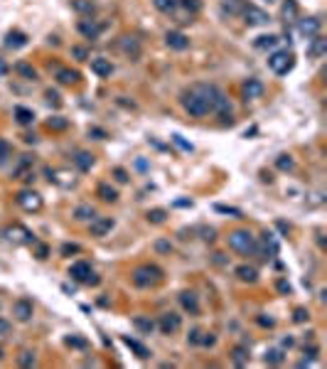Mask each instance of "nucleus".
Masks as SVG:
<instances>
[{
  "instance_id": "f257e3e1",
  "label": "nucleus",
  "mask_w": 327,
  "mask_h": 369,
  "mask_svg": "<svg viewBox=\"0 0 327 369\" xmlns=\"http://www.w3.org/2000/svg\"><path fill=\"white\" fill-rule=\"evenodd\" d=\"M214 89H216V86H204V84L192 86L185 96H182V106H185L187 114L195 116V118H202V116L209 114V111H212Z\"/></svg>"
},
{
  "instance_id": "f03ea898",
  "label": "nucleus",
  "mask_w": 327,
  "mask_h": 369,
  "mask_svg": "<svg viewBox=\"0 0 327 369\" xmlns=\"http://www.w3.org/2000/svg\"><path fill=\"white\" fill-rule=\"evenodd\" d=\"M229 246L234 251H239V254L249 256L256 251V239H254V234L249 229H236V231L229 234Z\"/></svg>"
},
{
  "instance_id": "7ed1b4c3",
  "label": "nucleus",
  "mask_w": 327,
  "mask_h": 369,
  "mask_svg": "<svg viewBox=\"0 0 327 369\" xmlns=\"http://www.w3.org/2000/svg\"><path fill=\"white\" fill-rule=\"evenodd\" d=\"M160 281H162V269H157V266L145 263V266H138L133 271V283L138 288H150V285L160 283Z\"/></svg>"
},
{
  "instance_id": "20e7f679",
  "label": "nucleus",
  "mask_w": 327,
  "mask_h": 369,
  "mask_svg": "<svg viewBox=\"0 0 327 369\" xmlns=\"http://www.w3.org/2000/svg\"><path fill=\"white\" fill-rule=\"evenodd\" d=\"M293 64H295V59H293V55L288 52V49H278V52H273L268 57V67L273 74H278V76H283V74H288V71L293 69Z\"/></svg>"
},
{
  "instance_id": "39448f33",
  "label": "nucleus",
  "mask_w": 327,
  "mask_h": 369,
  "mask_svg": "<svg viewBox=\"0 0 327 369\" xmlns=\"http://www.w3.org/2000/svg\"><path fill=\"white\" fill-rule=\"evenodd\" d=\"M69 276L74 281H81V283H89V285L99 283V278L94 276V271H91V266H89L86 261H76V263L69 269Z\"/></svg>"
},
{
  "instance_id": "423d86ee",
  "label": "nucleus",
  "mask_w": 327,
  "mask_h": 369,
  "mask_svg": "<svg viewBox=\"0 0 327 369\" xmlns=\"http://www.w3.org/2000/svg\"><path fill=\"white\" fill-rule=\"evenodd\" d=\"M212 111L214 114H219V118L224 121V123H231L234 118H231V103L229 99L219 91V89H214V99H212Z\"/></svg>"
},
{
  "instance_id": "0eeeda50",
  "label": "nucleus",
  "mask_w": 327,
  "mask_h": 369,
  "mask_svg": "<svg viewBox=\"0 0 327 369\" xmlns=\"http://www.w3.org/2000/svg\"><path fill=\"white\" fill-rule=\"evenodd\" d=\"M17 204H20L25 212H40V209H42V197H40L37 192H32V190H22V192L17 195Z\"/></svg>"
},
{
  "instance_id": "6e6552de",
  "label": "nucleus",
  "mask_w": 327,
  "mask_h": 369,
  "mask_svg": "<svg viewBox=\"0 0 327 369\" xmlns=\"http://www.w3.org/2000/svg\"><path fill=\"white\" fill-rule=\"evenodd\" d=\"M5 236H8L13 244H32V242H35L32 231H30V229H25L22 224H13V227L5 231Z\"/></svg>"
},
{
  "instance_id": "1a4fd4ad",
  "label": "nucleus",
  "mask_w": 327,
  "mask_h": 369,
  "mask_svg": "<svg viewBox=\"0 0 327 369\" xmlns=\"http://www.w3.org/2000/svg\"><path fill=\"white\" fill-rule=\"evenodd\" d=\"M241 15L246 17V22H249V25H266V22L270 20V17H268L266 13H263L261 8H256V5H249V3L243 5Z\"/></svg>"
},
{
  "instance_id": "9d476101",
  "label": "nucleus",
  "mask_w": 327,
  "mask_h": 369,
  "mask_svg": "<svg viewBox=\"0 0 327 369\" xmlns=\"http://www.w3.org/2000/svg\"><path fill=\"white\" fill-rule=\"evenodd\" d=\"M165 42H168V47H170V49L182 52V49H187V47H189V37H187L185 32L172 30V32H168V35H165Z\"/></svg>"
},
{
  "instance_id": "9b49d317",
  "label": "nucleus",
  "mask_w": 327,
  "mask_h": 369,
  "mask_svg": "<svg viewBox=\"0 0 327 369\" xmlns=\"http://www.w3.org/2000/svg\"><path fill=\"white\" fill-rule=\"evenodd\" d=\"M320 28H322V22L317 20V17H305V20H300L298 22V30L303 37H315V35H320Z\"/></svg>"
},
{
  "instance_id": "f8f14e48",
  "label": "nucleus",
  "mask_w": 327,
  "mask_h": 369,
  "mask_svg": "<svg viewBox=\"0 0 327 369\" xmlns=\"http://www.w3.org/2000/svg\"><path fill=\"white\" fill-rule=\"evenodd\" d=\"M182 325V320H180V315L177 312H165L162 318H160V330L165 332V335H172V332H177Z\"/></svg>"
},
{
  "instance_id": "ddd939ff",
  "label": "nucleus",
  "mask_w": 327,
  "mask_h": 369,
  "mask_svg": "<svg viewBox=\"0 0 327 369\" xmlns=\"http://www.w3.org/2000/svg\"><path fill=\"white\" fill-rule=\"evenodd\" d=\"M111 229H114V219H111V217H96V219H91V234H94V236H106Z\"/></svg>"
},
{
  "instance_id": "4468645a",
  "label": "nucleus",
  "mask_w": 327,
  "mask_h": 369,
  "mask_svg": "<svg viewBox=\"0 0 327 369\" xmlns=\"http://www.w3.org/2000/svg\"><path fill=\"white\" fill-rule=\"evenodd\" d=\"M327 52V40H322L320 35L310 37V44H308V57L310 59H320Z\"/></svg>"
},
{
  "instance_id": "2eb2a0df",
  "label": "nucleus",
  "mask_w": 327,
  "mask_h": 369,
  "mask_svg": "<svg viewBox=\"0 0 327 369\" xmlns=\"http://www.w3.org/2000/svg\"><path fill=\"white\" fill-rule=\"evenodd\" d=\"M13 315L20 323H28L30 318H32V303L30 300H17L13 305Z\"/></svg>"
},
{
  "instance_id": "dca6fc26",
  "label": "nucleus",
  "mask_w": 327,
  "mask_h": 369,
  "mask_svg": "<svg viewBox=\"0 0 327 369\" xmlns=\"http://www.w3.org/2000/svg\"><path fill=\"white\" fill-rule=\"evenodd\" d=\"M91 71H94L96 76H111V71H114V64H111L108 59L96 57V59H91Z\"/></svg>"
},
{
  "instance_id": "f3484780",
  "label": "nucleus",
  "mask_w": 327,
  "mask_h": 369,
  "mask_svg": "<svg viewBox=\"0 0 327 369\" xmlns=\"http://www.w3.org/2000/svg\"><path fill=\"white\" fill-rule=\"evenodd\" d=\"M243 96H246V99H261V96H263V84H261L258 79H249V82L243 84Z\"/></svg>"
},
{
  "instance_id": "a211bd4d",
  "label": "nucleus",
  "mask_w": 327,
  "mask_h": 369,
  "mask_svg": "<svg viewBox=\"0 0 327 369\" xmlns=\"http://www.w3.org/2000/svg\"><path fill=\"white\" fill-rule=\"evenodd\" d=\"M79 32H81L84 37H89V40H96L101 35V25H96L94 20H81V22H79Z\"/></svg>"
},
{
  "instance_id": "6ab92c4d",
  "label": "nucleus",
  "mask_w": 327,
  "mask_h": 369,
  "mask_svg": "<svg viewBox=\"0 0 327 369\" xmlns=\"http://www.w3.org/2000/svg\"><path fill=\"white\" fill-rule=\"evenodd\" d=\"M180 303H182V308H185V310H189V312H192V315H197V312H199L197 296H195L192 291H185V293L180 296Z\"/></svg>"
},
{
  "instance_id": "aec40b11",
  "label": "nucleus",
  "mask_w": 327,
  "mask_h": 369,
  "mask_svg": "<svg viewBox=\"0 0 327 369\" xmlns=\"http://www.w3.org/2000/svg\"><path fill=\"white\" fill-rule=\"evenodd\" d=\"M5 44H8V47H13V49H20V47H25V44H28V35H25V32H8Z\"/></svg>"
},
{
  "instance_id": "412c9836",
  "label": "nucleus",
  "mask_w": 327,
  "mask_h": 369,
  "mask_svg": "<svg viewBox=\"0 0 327 369\" xmlns=\"http://www.w3.org/2000/svg\"><path fill=\"white\" fill-rule=\"evenodd\" d=\"M121 47H123V52H126V55H130L133 59L141 55V44H138V40H135V37H123Z\"/></svg>"
},
{
  "instance_id": "4be33fe9",
  "label": "nucleus",
  "mask_w": 327,
  "mask_h": 369,
  "mask_svg": "<svg viewBox=\"0 0 327 369\" xmlns=\"http://www.w3.org/2000/svg\"><path fill=\"white\" fill-rule=\"evenodd\" d=\"M236 276L241 278L243 283H254V281L258 278V273H256L254 266H239V269H236Z\"/></svg>"
},
{
  "instance_id": "5701e85b",
  "label": "nucleus",
  "mask_w": 327,
  "mask_h": 369,
  "mask_svg": "<svg viewBox=\"0 0 327 369\" xmlns=\"http://www.w3.org/2000/svg\"><path fill=\"white\" fill-rule=\"evenodd\" d=\"M57 79H59V84H76V82H79V71H74V69H59V71H57Z\"/></svg>"
},
{
  "instance_id": "b1692460",
  "label": "nucleus",
  "mask_w": 327,
  "mask_h": 369,
  "mask_svg": "<svg viewBox=\"0 0 327 369\" xmlns=\"http://www.w3.org/2000/svg\"><path fill=\"white\" fill-rule=\"evenodd\" d=\"M15 118H17V123L30 126V123L35 121V114H32L30 109H25V106H17V109H15Z\"/></svg>"
},
{
  "instance_id": "393cba45",
  "label": "nucleus",
  "mask_w": 327,
  "mask_h": 369,
  "mask_svg": "<svg viewBox=\"0 0 327 369\" xmlns=\"http://www.w3.org/2000/svg\"><path fill=\"white\" fill-rule=\"evenodd\" d=\"M276 44H278V37H276V35H261V37H256L254 47H256V49H270V47H276Z\"/></svg>"
},
{
  "instance_id": "a878e982",
  "label": "nucleus",
  "mask_w": 327,
  "mask_h": 369,
  "mask_svg": "<svg viewBox=\"0 0 327 369\" xmlns=\"http://www.w3.org/2000/svg\"><path fill=\"white\" fill-rule=\"evenodd\" d=\"M123 342H126V345H128L130 350H133L135 355L141 357V359H148V357H150V352H148V347H143V345H141L138 340H133V337H123Z\"/></svg>"
},
{
  "instance_id": "bb28decb",
  "label": "nucleus",
  "mask_w": 327,
  "mask_h": 369,
  "mask_svg": "<svg viewBox=\"0 0 327 369\" xmlns=\"http://www.w3.org/2000/svg\"><path fill=\"white\" fill-rule=\"evenodd\" d=\"M298 17V3L295 0H285V5H283V20L285 22H293Z\"/></svg>"
},
{
  "instance_id": "cd10ccee",
  "label": "nucleus",
  "mask_w": 327,
  "mask_h": 369,
  "mask_svg": "<svg viewBox=\"0 0 327 369\" xmlns=\"http://www.w3.org/2000/svg\"><path fill=\"white\" fill-rule=\"evenodd\" d=\"M96 192H99V197L103 199V202H116V199H118V192H116L111 184H99Z\"/></svg>"
},
{
  "instance_id": "c85d7f7f",
  "label": "nucleus",
  "mask_w": 327,
  "mask_h": 369,
  "mask_svg": "<svg viewBox=\"0 0 327 369\" xmlns=\"http://www.w3.org/2000/svg\"><path fill=\"white\" fill-rule=\"evenodd\" d=\"M133 325L138 327L141 332H145V335H150V332L155 330V323H153V320H148V318H135V320H133Z\"/></svg>"
},
{
  "instance_id": "c756f323",
  "label": "nucleus",
  "mask_w": 327,
  "mask_h": 369,
  "mask_svg": "<svg viewBox=\"0 0 327 369\" xmlns=\"http://www.w3.org/2000/svg\"><path fill=\"white\" fill-rule=\"evenodd\" d=\"M74 217H76L79 222H86V219H94V209H91L89 204H81V207H76V209H74Z\"/></svg>"
},
{
  "instance_id": "7c9ffc66",
  "label": "nucleus",
  "mask_w": 327,
  "mask_h": 369,
  "mask_svg": "<svg viewBox=\"0 0 327 369\" xmlns=\"http://www.w3.org/2000/svg\"><path fill=\"white\" fill-rule=\"evenodd\" d=\"M74 10L81 15H91L94 13V3L91 0H74Z\"/></svg>"
},
{
  "instance_id": "2f4dec72",
  "label": "nucleus",
  "mask_w": 327,
  "mask_h": 369,
  "mask_svg": "<svg viewBox=\"0 0 327 369\" xmlns=\"http://www.w3.org/2000/svg\"><path fill=\"white\" fill-rule=\"evenodd\" d=\"M153 5H155L160 13H172V10L177 8V0H153Z\"/></svg>"
},
{
  "instance_id": "473e14b6",
  "label": "nucleus",
  "mask_w": 327,
  "mask_h": 369,
  "mask_svg": "<svg viewBox=\"0 0 327 369\" xmlns=\"http://www.w3.org/2000/svg\"><path fill=\"white\" fill-rule=\"evenodd\" d=\"M15 71H17V74H22L25 79H37V71L32 69L30 64H25V62H20V64L15 67Z\"/></svg>"
},
{
  "instance_id": "72a5a7b5",
  "label": "nucleus",
  "mask_w": 327,
  "mask_h": 369,
  "mask_svg": "<svg viewBox=\"0 0 327 369\" xmlns=\"http://www.w3.org/2000/svg\"><path fill=\"white\" fill-rule=\"evenodd\" d=\"M76 165H79V168H81V170H91V165H94V157L89 155V153H79V155H76Z\"/></svg>"
},
{
  "instance_id": "f704fd0d",
  "label": "nucleus",
  "mask_w": 327,
  "mask_h": 369,
  "mask_svg": "<svg viewBox=\"0 0 327 369\" xmlns=\"http://www.w3.org/2000/svg\"><path fill=\"white\" fill-rule=\"evenodd\" d=\"M243 0H224V10H229L231 15H236V13H241L243 10Z\"/></svg>"
},
{
  "instance_id": "c9c22d12",
  "label": "nucleus",
  "mask_w": 327,
  "mask_h": 369,
  "mask_svg": "<svg viewBox=\"0 0 327 369\" xmlns=\"http://www.w3.org/2000/svg\"><path fill=\"white\" fill-rule=\"evenodd\" d=\"M266 364H283V352L281 350H268L266 352Z\"/></svg>"
},
{
  "instance_id": "e433bc0d",
  "label": "nucleus",
  "mask_w": 327,
  "mask_h": 369,
  "mask_svg": "<svg viewBox=\"0 0 327 369\" xmlns=\"http://www.w3.org/2000/svg\"><path fill=\"white\" fill-rule=\"evenodd\" d=\"M234 364H239V367L249 364V352H246L243 347H236V350H234Z\"/></svg>"
},
{
  "instance_id": "4c0bfd02",
  "label": "nucleus",
  "mask_w": 327,
  "mask_h": 369,
  "mask_svg": "<svg viewBox=\"0 0 327 369\" xmlns=\"http://www.w3.org/2000/svg\"><path fill=\"white\" fill-rule=\"evenodd\" d=\"M17 362L22 364V367H35V352H20V357H17Z\"/></svg>"
},
{
  "instance_id": "58836bf2",
  "label": "nucleus",
  "mask_w": 327,
  "mask_h": 369,
  "mask_svg": "<svg viewBox=\"0 0 327 369\" xmlns=\"http://www.w3.org/2000/svg\"><path fill=\"white\" fill-rule=\"evenodd\" d=\"M148 222L162 224V222H165V209H150V212H148Z\"/></svg>"
},
{
  "instance_id": "ea45409f",
  "label": "nucleus",
  "mask_w": 327,
  "mask_h": 369,
  "mask_svg": "<svg viewBox=\"0 0 327 369\" xmlns=\"http://www.w3.org/2000/svg\"><path fill=\"white\" fill-rule=\"evenodd\" d=\"M47 126L52 128V130H64V128H67V118L54 116V118H49V123H47Z\"/></svg>"
},
{
  "instance_id": "a19ab883",
  "label": "nucleus",
  "mask_w": 327,
  "mask_h": 369,
  "mask_svg": "<svg viewBox=\"0 0 327 369\" xmlns=\"http://www.w3.org/2000/svg\"><path fill=\"white\" fill-rule=\"evenodd\" d=\"M276 165H278L281 170H293V157H290V155H278Z\"/></svg>"
},
{
  "instance_id": "79ce46f5",
  "label": "nucleus",
  "mask_w": 327,
  "mask_h": 369,
  "mask_svg": "<svg viewBox=\"0 0 327 369\" xmlns=\"http://www.w3.org/2000/svg\"><path fill=\"white\" fill-rule=\"evenodd\" d=\"M8 157H10V145L0 138V165H5V163H8Z\"/></svg>"
},
{
  "instance_id": "37998d69",
  "label": "nucleus",
  "mask_w": 327,
  "mask_h": 369,
  "mask_svg": "<svg viewBox=\"0 0 327 369\" xmlns=\"http://www.w3.org/2000/svg\"><path fill=\"white\" fill-rule=\"evenodd\" d=\"M180 5H182L185 10H189V13H197L199 8H202V3H199V0H180Z\"/></svg>"
},
{
  "instance_id": "c03bdc74",
  "label": "nucleus",
  "mask_w": 327,
  "mask_h": 369,
  "mask_svg": "<svg viewBox=\"0 0 327 369\" xmlns=\"http://www.w3.org/2000/svg\"><path fill=\"white\" fill-rule=\"evenodd\" d=\"M293 320H295V323H305V320H308V310H305V308H295Z\"/></svg>"
},
{
  "instance_id": "a18cd8bd",
  "label": "nucleus",
  "mask_w": 327,
  "mask_h": 369,
  "mask_svg": "<svg viewBox=\"0 0 327 369\" xmlns=\"http://www.w3.org/2000/svg\"><path fill=\"white\" fill-rule=\"evenodd\" d=\"M67 345H69V347H79V350H81V347H86V340H84V337H67Z\"/></svg>"
},
{
  "instance_id": "49530a36",
  "label": "nucleus",
  "mask_w": 327,
  "mask_h": 369,
  "mask_svg": "<svg viewBox=\"0 0 327 369\" xmlns=\"http://www.w3.org/2000/svg\"><path fill=\"white\" fill-rule=\"evenodd\" d=\"M62 254H64V256L79 254V246H76V244H64V246H62Z\"/></svg>"
},
{
  "instance_id": "de8ad7c7",
  "label": "nucleus",
  "mask_w": 327,
  "mask_h": 369,
  "mask_svg": "<svg viewBox=\"0 0 327 369\" xmlns=\"http://www.w3.org/2000/svg\"><path fill=\"white\" fill-rule=\"evenodd\" d=\"M47 101H49V103H54V106H59V103H62V99H59L57 91H47Z\"/></svg>"
},
{
  "instance_id": "09e8293b",
  "label": "nucleus",
  "mask_w": 327,
  "mask_h": 369,
  "mask_svg": "<svg viewBox=\"0 0 327 369\" xmlns=\"http://www.w3.org/2000/svg\"><path fill=\"white\" fill-rule=\"evenodd\" d=\"M89 136H94L96 141H103V138H106V133H103L101 128H91V130H89Z\"/></svg>"
},
{
  "instance_id": "8fccbe9b",
  "label": "nucleus",
  "mask_w": 327,
  "mask_h": 369,
  "mask_svg": "<svg viewBox=\"0 0 327 369\" xmlns=\"http://www.w3.org/2000/svg\"><path fill=\"white\" fill-rule=\"evenodd\" d=\"M189 342H192V345H199V342H202V332H199V330H192V332H189Z\"/></svg>"
},
{
  "instance_id": "3c124183",
  "label": "nucleus",
  "mask_w": 327,
  "mask_h": 369,
  "mask_svg": "<svg viewBox=\"0 0 327 369\" xmlns=\"http://www.w3.org/2000/svg\"><path fill=\"white\" fill-rule=\"evenodd\" d=\"M114 175L118 177V182H128V175H126V170H121V168H116Z\"/></svg>"
},
{
  "instance_id": "603ef678",
  "label": "nucleus",
  "mask_w": 327,
  "mask_h": 369,
  "mask_svg": "<svg viewBox=\"0 0 327 369\" xmlns=\"http://www.w3.org/2000/svg\"><path fill=\"white\" fill-rule=\"evenodd\" d=\"M172 141L177 143L180 148H185V150H192V145H189V143H185V141H182V138H180V136H172Z\"/></svg>"
},
{
  "instance_id": "864d4df0",
  "label": "nucleus",
  "mask_w": 327,
  "mask_h": 369,
  "mask_svg": "<svg viewBox=\"0 0 327 369\" xmlns=\"http://www.w3.org/2000/svg\"><path fill=\"white\" fill-rule=\"evenodd\" d=\"M214 342H216V337H214V335H204L199 345H207V347H209V345H214Z\"/></svg>"
},
{
  "instance_id": "5fc2aeb1",
  "label": "nucleus",
  "mask_w": 327,
  "mask_h": 369,
  "mask_svg": "<svg viewBox=\"0 0 327 369\" xmlns=\"http://www.w3.org/2000/svg\"><path fill=\"white\" fill-rule=\"evenodd\" d=\"M71 55H74V57H79V59H86V52L81 49V47H74V49H71Z\"/></svg>"
},
{
  "instance_id": "6e6d98bb",
  "label": "nucleus",
  "mask_w": 327,
  "mask_h": 369,
  "mask_svg": "<svg viewBox=\"0 0 327 369\" xmlns=\"http://www.w3.org/2000/svg\"><path fill=\"white\" fill-rule=\"evenodd\" d=\"M258 323L263 327H273V318H258Z\"/></svg>"
},
{
  "instance_id": "4d7b16f0",
  "label": "nucleus",
  "mask_w": 327,
  "mask_h": 369,
  "mask_svg": "<svg viewBox=\"0 0 327 369\" xmlns=\"http://www.w3.org/2000/svg\"><path fill=\"white\" fill-rule=\"evenodd\" d=\"M8 330H10V325H8V323L0 318V335H8Z\"/></svg>"
},
{
  "instance_id": "13d9d810",
  "label": "nucleus",
  "mask_w": 327,
  "mask_h": 369,
  "mask_svg": "<svg viewBox=\"0 0 327 369\" xmlns=\"http://www.w3.org/2000/svg\"><path fill=\"white\" fill-rule=\"evenodd\" d=\"M278 291H283V293H290L293 288H290V283H285V281H281V283H278Z\"/></svg>"
},
{
  "instance_id": "bf43d9fd",
  "label": "nucleus",
  "mask_w": 327,
  "mask_h": 369,
  "mask_svg": "<svg viewBox=\"0 0 327 369\" xmlns=\"http://www.w3.org/2000/svg\"><path fill=\"white\" fill-rule=\"evenodd\" d=\"M155 249H157V251H170V244H165V242H157V244H155Z\"/></svg>"
},
{
  "instance_id": "052dcab7",
  "label": "nucleus",
  "mask_w": 327,
  "mask_h": 369,
  "mask_svg": "<svg viewBox=\"0 0 327 369\" xmlns=\"http://www.w3.org/2000/svg\"><path fill=\"white\" fill-rule=\"evenodd\" d=\"M37 258H47V246H40V249H37Z\"/></svg>"
},
{
  "instance_id": "680f3d73",
  "label": "nucleus",
  "mask_w": 327,
  "mask_h": 369,
  "mask_svg": "<svg viewBox=\"0 0 327 369\" xmlns=\"http://www.w3.org/2000/svg\"><path fill=\"white\" fill-rule=\"evenodd\" d=\"M5 74H8V64L0 59V76H5Z\"/></svg>"
},
{
  "instance_id": "e2e57ef3",
  "label": "nucleus",
  "mask_w": 327,
  "mask_h": 369,
  "mask_svg": "<svg viewBox=\"0 0 327 369\" xmlns=\"http://www.w3.org/2000/svg\"><path fill=\"white\" fill-rule=\"evenodd\" d=\"M0 357H3V350H0Z\"/></svg>"
},
{
  "instance_id": "0e129e2a",
  "label": "nucleus",
  "mask_w": 327,
  "mask_h": 369,
  "mask_svg": "<svg viewBox=\"0 0 327 369\" xmlns=\"http://www.w3.org/2000/svg\"><path fill=\"white\" fill-rule=\"evenodd\" d=\"M268 3H273V0H268Z\"/></svg>"
}]
</instances>
